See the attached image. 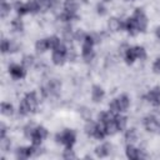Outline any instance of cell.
I'll return each mask as SVG.
<instances>
[{"mask_svg": "<svg viewBox=\"0 0 160 160\" xmlns=\"http://www.w3.org/2000/svg\"><path fill=\"white\" fill-rule=\"evenodd\" d=\"M55 139L58 142L62 144L65 149H72L75 141H76V134L71 129H64L61 132H58L55 135Z\"/></svg>", "mask_w": 160, "mask_h": 160, "instance_id": "6da1fadb", "label": "cell"}, {"mask_svg": "<svg viewBox=\"0 0 160 160\" xmlns=\"http://www.w3.org/2000/svg\"><path fill=\"white\" fill-rule=\"evenodd\" d=\"M66 50L68 48L65 46L64 42H61L56 49L52 50V54H51V60L55 65H62L66 60Z\"/></svg>", "mask_w": 160, "mask_h": 160, "instance_id": "7a4b0ae2", "label": "cell"}, {"mask_svg": "<svg viewBox=\"0 0 160 160\" xmlns=\"http://www.w3.org/2000/svg\"><path fill=\"white\" fill-rule=\"evenodd\" d=\"M132 18H134L135 21H136V24H138V26H139V30H140L141 32L146 31L149 21H148V16L145 15L144 10L140 9V8H136L135 11H134V14H132Z\"/></svg>", "mask_w": 160, "mask_h": 160, "instance_id": "3957f363", "label": "cell"}, {"mask_svg": "<svg viewBox=\"0 0 160 160\" xmlns=\"http://www.w3.org/2000/svg\"><path fill=\"white\" fill-rule=\"evenodd\" d=\"M142 122H144L145 129H146L148 131H150V132H156V131L160 130V122H159L158 118L154 116V115H148V116H145Z\"/></svg>", "mask_w": 160, "mask_h": 160, "instance_id": "277c9868", "label": "cell"}, {"mask_svg": "<svg viewBox=\"0 0 160 160\" xmlns=\"http://www.w3.org/2000/svg\"><path fill=\"white\" fill-rule=\"evenodd\" d=\"M9 74L11 75L12 79L20 80V79H24V78H25V75H26V69H25L22 65L11 64V65L9 66Z\"/></svg>", "mask_w": 160, "mask_h": 160, "instance_id": "5b68a950", "label": "cell"}, {"mask_svg": "<svg viewBox=\"0 0 160 160\" xmlns=\"http://www.w3.org/2000/svg\"><path fill=\"white\" fill-rule=\"evenodd\" d=\"M46 89L49 91V95L58 96L61 91V81L59 79H50L46 84Z\"/></svg>", "mask_w": 160, "mask_h": 160, "instance_id": "8992f818", "label": "cell"}, {"mask_svg": "<svg viewBox=\"0 0 160 160\" xmlns=\"http://www.w3.org/2000/svg\"><path fill=\"white\" fill-rule=\"evenodd\" d=\"M24 100H25V102L28 104L30 111H31V112H35L36 109H38V105H39V99H38L36 92H35V91L28 92V94L24 96Z\"/></svg>", "mask_w": 160, "mask_h": 160, "instance_id": "52a82bcc", "label": "cell"}, {"mask_svg": "<svg viewBox=\"0 0 160 160\" xmlns=\"http://www.w3.org/2000/svg\"><path fill=\"white\" fill-rule=\"evenodd\" d=\"M145 99L154 106H159L160 105V88H154L151 89L146 95Z\"/></svg>", "mask_w": 160, "mask_h": 160, "instance_id": "ba28073f", "label": "cell"}, {"mask_svg": "<svg viewBox=\"0 0 160 160\" xmlns=\"http://www.w3.org/2000/svg\"><path fill=\"white\" fill-rule=\"evenodd\" d=\"M124 29L131 35V36H135L138 32H140L139 30V26L135 21V19L131 16V18H128L125 21H124Z\"/></svg>", "mask_w": 160, "mask_h": 160, "instance_id": "9c48e42d", "label": "cell"}, {"mask_svg": "<svg viewBox=\"0 0 160 160\" xmlns=\"http://www.w3.org/2000/svg\"><path fill=\"white\" fill-rule=\"evenodd\" d=\"M111 152V144L110 142H102L101 145L95 148V154L98 158H106Z\"/></svg>", "mask_w": 160, "mask_h": 160, "instance_id": "30bf717a", "label": "cell"}, {"mask_svg": "<svg viewBox=\"0 0 160 160\" xmlns=\"http://www.w3.org/2000/svg\"><path fill=\"white\" fill-rule=\"evenodd\" d=\"M125 152H126L128 159H130V160H139V159H141V158H142L141 150H140V149H138V148H135V146H134V145H131V144H129V145L126 146Z\"/></svg>", "mask_w": 160, "mask_h": 160, "instance_id": "8fae6325", "label": "cell"}, {"mask_svg": "<svg viewBox=\"0 0 160 160\" xmlns=\"http://www.w3.org/2000/svg\"><path fill=\"white\" fill-rule=\"evenodd\" d=\"M105 96V91L100 85H92L91 88V99L94 102H100Z\"/></svg>", "mask_w": 160, "mask_h": 160, "instance_id": "7c38bea8", "label": "cell"}, {"mask_svg": "<svg viewBox=\"0 0 160 160\" xmlns=\"http://www.w3.org/2000/svg\"><path fill=\"white\" fill-rule=\"evenodd\" d=\"M108 28H109L110 31L116 32V31L124 29V21H121L120 19L112 16V18H110V19L108 20Z\"/></svg>", "mask_w": 160, "mask_h": 160, "instance_id": "4fadbf2b", "label": "cell"}, {"mask_svg": "<svg viewBox=\"0 0 160 160\" xmlns=\"http://www.w3.org/2000/svg\"><path fill=\"white\" fill-rule=\"evenodd\" d=\"M124 59H125L126 64H132V62L138 59L135 46H129V48H126V50H125V52H124Z\"/></svg>", "mask_w": 160, "mask_h": 160, "instance_id": "5bb4252c", "label": "cell"}, {"mask_svg": "<svg viewBox=\"0 0 160 160\" xmlns=\"http://www.w3.org/2000/svg\"><path fill=\"white\" fill-rule=\"evenodd\" d=\"M114 121H115V125L118 128V131H122V130L126 129V125H128V118L126 116L116 114L114 116Z\"/></svg>", "mask_w": 160, "mask_h": 160, "instance_id": "9a60e30c", "label": "cell"}, {"mask_svg": "<svg viewBox=\"0 0 160 160\" xmlns=\"http://www.w3.org/2000/svg\"><path fill=\"white\" fill-rule=\"evenodd\" d=\"M78 8H79V4L76 0H65L64 1V11H66V12L76 14Z\"/></svg>", "mask_w": 160, "mask_h": 160, "instance_id": "2e32d148", "label": "cell"}, {"mask_svg": "<svg viewBox=\"0 0 160 160\" xmlns=\"http://www.w3.org/2000/svg\"><path fill=\"white\" fill-rule=\"evenodd\" d=\"M116 100H118V104H119L121 111H126L128 108L130 106V99H129V96L126 94H122V95L118 96Z\"/></svg>", "mask_w": 160, "mask_h": 160, "instance_id": "e0dca14e", "label": "cell"}, {"mask_svg": "<svg viewBox=\"0 0 160 160\" xmlns=\"http://www.w3.org/2000/svg\"><path fill=\"white\" fill-rule=\"evenodd\" d=\"M26 6H28V10H29L30 14H36V12H39L40 9L42 8L39 0H29V1L26 2Z\"/></svg>", "mask_w": 160, "mask_h": 160, "instance_id": "ac0fdd59", "label": "cell"}, {"mask_svg": "<svg viewBox=\"0 0 160 160\" xmlns=\"http://www.w3.org/2000/svg\"><path fill=\"white\" fill-rule=\"evenodd\" d=\"M96 126H98V122L92 121V120H86V124L84 126V131L88 136H94L95 134V130H96Z\"/></svg>", "mask_w": 160, "mask_h": 160, "instance_id": "d6986e66", "label": "cell"}, {"mask_svg": "<svg viewBox=\"0 0 160 160\" xmlns=\"http://www.w3.org/2000/svg\"><path fill=\"white\" fill-rule=\"evenodd\" d=\"M124 138H125V140H126L129 144H132L134 141H136V140H138V132H136V129L130 128V129L125 130Z\"/></svg>", "mask_w": 160, "mask_h": 160, "instance_id": "ffe728a7", "label": "cell"}, {"mask_svg": "<svg viewBox=\"0 0 160 160\" xmlns=\"http://www.w3.org/2000/svg\"><path fill=\"white\" fill-rule=\"evenodd\" d=\"M35 50L39 54L45 52L46 50H49V44H48V39H40L35 42Z\"/></svg>", "mask_w": 160, "mask_h": 160, "instance_id": "44dd1931", "label": "cell"}, {"mask_svg": "<svg viewBox=\"0 0 160 160\" xmlns=\"http://www.w3.org/2000/svg\"><path fill=\"white\" fill-rule=\"evenodd\" d=\"M106 135H108V134H106V129H105V125L98 121V126H96V130H95L94 138H96L98 140H102V139H104Z\"/></svg>", "mask_w": 160, "mask_h": 160, "instance_id": "7402d4cb", "label": "cell"}, {"mask_svg": "<svg viewBox=\"0 0 160 160\" xmlns=\"http://www.w3.org/2000/svg\"><path fill=\"white\" fill-rule=\"evenodd\" d=\"M1 114L5 116H11L14 114V106L10 102H1Z\"/></svg>", "mask_w": 160, "mask_h": 160, "instance_id": "603a6c76", "label": "cell"}, {"mask_svg": "<svg viewBox=\"0 0 160 160\" xmlns=\"http://www.w3.org/2000/svg\"><path fill=\"white\" fill-rule=\"evenodd\" d=\"M76 19H79V16L76 14H71V12H66V11H64L59 15V20L64 21V22H70L71 20H76Z\"/></svg>", "mask_w": 160, "mask_h": 160, "instance_id": "cb8c5ba5", "label": "cell"}, {"mask_svg": "<svg viewBox=\"0 0 160 160\" xmlns=\"http://www.w3.org/2000/svg\"><path fill=\"white\" fill-rule=\"evenodd\" d=\"M11 29L14 31H16V32H21L24 30V22H22V20L19 19V18L12 19L11 20Z\"/></svg>", "mask_w": 160, "mask_h": 160, "instance_id": "d4e9b609", "label": "cell"}, {"mask_svg": "<svg viewBox=\"0 0 160 160\" xmlns=\"http://www.w3.org/2000/svg\"><path fill=\"white\" fill-rule=\"evenodd\" d=\"M15 10H16V12H18L19 16H22V15H25V14L29 12L28 6H26V2L24 4V2H21V1H16V2H15Z\"/></svg>", "mask_w": 160, "mask_h": 160, "instance_id": "484cf974", "label": "cell"}, {"mask_svg": "<svg viewBox=\"0 0 160 160\" xmlns=\"http://www.w3.org/2000/svg\"><path fill=\"white\" fill-rule=\"evenodd\" d=\"M48 44H49V49L54 50V49H56V48L61 44V41H60V38H59V36L51 35V36L48 38Z\"/></svg>", "mask_w": 160, "mask_h": 160, "instance_id": "4316f807", "label": "cell"}, {"mask_svg": "<svg viewBox=\"0 0 160 160\" xmlns=\"http://www.w3.org/2000/svg\"><path fill=\"white\" fill-rule=\"evenodd\" d=\"M21 65H22L25 69L31 68V66L34 65V56H32V55H30V54L24 55V56H22V59H21Z\"/></svg>", "mask_w": 160, "mask_h": 160, "instance_id": "83f0119b", "label": "cell"}, {"mask_svg": "<svg viewBox=\"0 0 160 160\" xmlns=\"http://www.w3.org/2000/svg\"><path fill=\"white\" fill-rule=\"evenodd\" d=\"M30 112H31V111H30L28 104H26L25 100L22 99V100L20 101V104H19V114H20L21 116H26V115H29Z\"/></svg>", "mask_w": 160, "mask_h": 160, "instance_id": "f1b7e54d", "label": "cell"}, {"mask_svg": "<svg viewBox=\"0 0 160 160\" xmlns=\"http://www.w3.org/2000/svg\"><path fill=\"white\" fill-rule=\"evenodd\" d=\"M10 10H11V5L8 4V2H2L0 4V16L4 19L6 18L9 14H10Z\"/></svg>", "mask_w": 160, "mask_h": 160, "instance_id": "f546056e", "label": "cell"}, {"mask_svg": "<svg viewBox=\"0 0 160 160\" xmlns=\"http://www.w3.org/2000/svg\"><path fill=\"white\" fill-rule=\"evenodd\" d=\"M35 129H36V126H35L34 124H28V125H25V126H24V135H25V138L31 139V136H32L34 132H35Z\"/></svg>", "mask_w": 160, "mask_h": 160, "instance_id": "4dcf8cb0", "label": "cell"}, {"mask_svg": "<svg viewBox=\"0 0 160 160\" xmlns=\"http://www.w3.org/2000/svg\"><path fill=\"white\" fill-rule=\"evenodd\" d=\"M34 135H38L39 138H41V139L44 140V139H46V138H48L49 131H48V129H46V128H44V126H41V125H40V126H36Z\"/></svg>", "mask_w": 160, "mask_h": 160, "instance_id": "1f68e13d", "label": "cell"}, {"mask_svg": "<svg viewBox=\"0 0 160 160\" xmlns=\"http://www.w3.org/2000/svg\"><path fill=\"white\" fill-rule=\"evenodd\" d=\"M109 111H110L111 114H114V115H116V114H120V112H121L120 106H119V104H118V100H116V99H114V100L109 104Z\"/></svg>", "mask_w": 160, "mask_h": 160, "instance_id": "d6a6232c", "label": "cell"}, {"mask_svg": "<svg viewBox=\"0 0 160 160\" xmlns=\"http://www.w3.org/2000/svg\"><path fill=\"white\" fill-rule=\"evenodd\" d=\"M9 51H11V41L2 38L1 39V52L5 54V52H9Z\"/></svg>", "mask_w": 160, "mask_h": 160, "instance_id": "836d02e7", "label": "cell"}, {"mask_svg": "<svg viewBox=\"0 0 160 160\" xmlns=\"http://www.w3.org/2000/svg\"><path fill=\"white\" fill-rule=\"evenodd\" d=\"M135 50H136L138 59H140V60H145L146 59V50L142 46H135Z\"/></svg>", "mask_w": 160, "mask_h": 160, "instance_id": "e575fe53", "label": "cell"}, {"mask_svg": "<svg viewBox=\"0 0 160 160\" xmlns=\"http://www.w3.org/2000/svg\"><path fill=\"white\" fill-rule=\"evenodd\" d=\"M85 36H86V32H84L82 30H76L75 32H74V40H78V41H84V39H85Z\"/></svg>", "mask_w": 160, "mask_h": 160, "instance_id": "d590c367", "label": "cell"}, {"mask_svg": "<svg viewBox=\"0 0 160 160\" xmlns=\"http://www.w3.org/2000/svg\"><path fill=\"white\" fill-rule=\"evenodd\" d=\"M66 58L69 59V60H75V58H76V50H75V48L74 46H70V48H68V50H66Z\"/></svg>", "mask_w": 160, "mask_h": 160, "instance_id": "8d00e7d4", "label": "cell"}, {"mask_svg": "<svg viewBox=\"0 0 160 160\" xmlns=\"http://www.w3.org/2000/svg\"><path fill=\"white\" fill-rule=\"evenodd\" d=\"M106 10H108V9L105 8V5H104L102 2H99V4L96 5V12H98L100 16H104V15H106V12H108Z\"/></svg>", "mask_w": 160, "mask_h": 160, "instance_id": "74e56055", "label": "cell"}, {"mask_svg": "<svg viewBox=\"0 0 160 160\" xmlns=\"http://www.w3.org/2000/svg\"><path fill=\"white\" fill-rule=\"evenodd\" d=\"M10 145H11V142H10V140H8L6 138L0 139V146H1V149H2L4 151H8V150L10 149Z\"/></svg>", "mask_w": 160, "mask_h": 160, "instance_id": "f35d334b", "label": "cell"}, {"mask_svg": "<svg viewBox=\"0 0 160 160\" xmlns=\"http://www.w3.org/2000/svg\"><path fill=\"white\" fill-rule=\"evenodd\" d=\"M62 158L64 159H75L76 155H75V152L71 149H65L64 152H62Z\"/></svg>", "mask_w": 160, "mask_h": 160, "instance_id": "ab89813d", "label": "cell"}, {"mask_svg": "<svg viewBox=\"0 0 160 160\" xmlns=\"http://www.w3.org/2000/svg\"><path fill=\"white\" fill-rule=\"evenodd\" d=\"M152 71L155 74H160V58H158L154 62H152Z\"/></svg>", "mask_w": 160, "mask_h": 160, "instance_id": "60d3db41", "label": "cell"}, {"mask_svg": "<svg viewBox=\"0 0 160 160\" xmlns=\"http://www.w3.org/2000/svg\"><path fill=\"white\" fill-rule=\"evenodd\" d=\"M6 126H5V124L4 122H1L0 124V139H4V138H6Z\"/></svg>", "mask_w": 160, "mask_h": 160, "instance_id": "b9f144b4", "label": "cell"}, {"mask_svg": "<svg viewBox=\"0 0 160 160\" xmlns=\"http://www.w3.org/2000/svg\"><path fill=\"white\" fill-rule=\"evenodd\" d=\"M155 35H156V38L160 40V26L156 28V30H155Z\"/></svg>", "mask_w": 160, "mask_h": 160, "instance_id": "7bdbcfd3", "label": "cell"}, {"mask_svg": "<svg viewBox=\"0 0 160 160\" xmlns=\"http://www.w3.org/2000/svg\"><path fill=\"white\" fill-rule=\"evenodd\" d=\"M2 2H6V0H0V4H2Z\"/></svg>", "mask_w": 160, "mask_h": 160, "instance_id": "ee69618b", "label": "cell"}, {"mask_svg": "<svg viewBox=\"0 0 160 160\" xmlns=\"http://www.w3.org/2000/svg\"><path fill=\"white\" fill-rule=\"evenodd\" d=\"M125 1H134V0H125Z\"/></svg>", "mask_w": 160, "mask_h": 160, "instance_id": "f6af8a7d", "label": "cell"}, {"mask_svg": "<svg viewBox=\"0 0 160 160\" xmlns=\"http://www.w3.org/2000/svg\"><path fill=\"white\" fill-rule=\"evenodd\" d=\"M104 1H111V0H104Z\"/></svg>", "mask_w": 160, "mask_h": 160, "instance_id": "bcb514c9", "label": "cell"}]
</instances>
